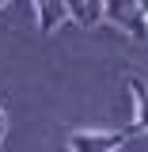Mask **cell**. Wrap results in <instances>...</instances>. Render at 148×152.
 <instances>
[{
  "label": "cell",
  "mask_w": 148,
  "mask_h": 152,
  "mask_svg": "<svg viewBox=\"0 0 148 152\" xmlns=\"http://www.w3.org/2000/svg\"><path fill=\"white\" fill-rule=\"evenodd\" d=\"M129 141V129H72L69 152H118Z\"/></svg>",
  "instance_id": "cell-1"
},
{
  "label": "cell",
  "mask_w": 148,
  "mask_h": 152,
  "mask_svg": "<svg viewBox=\"0 0 148 152\" xmlns=\"http://www.w3.org/2000/svg\"><path fill=\"white\" fill-rule=\"evenodd\" d=\"M129 91H133V107H137L129 137H137V133H148V84L141 76H129Z\"/></svg>",
  "instance_id": "cell-2"
},
{
  "label": "cell",
  "mask_w": 148,
  "mask_h": 152,
  "mask_svg": "<svg viewBox=\"0 0 148 152\" xmlns=\"http://www.w3.org/2000/svg\"><path fill=\"white\" fill-rule=\"evenodd\" d=\"M34 19H38V31H57L61 23H69V4H53V0H42L34 4Z\"/></svg>",
  "instance_id": "cell-3"
},
{
  "label": "cell",
  "mask_w": 148,
  "mask_h": 152,
  "mask_svg": "<svg viewBox=\"0 0 148 152\" xmlns=\"http://www.w3.org/2000/svg\"><path fill=\"white\" fill-rule=\"evenodd\" d=\"M69 19L80 27H95L106 19V4H69Z\"/></svg>",
  "instance_id": "cell-4"
},
{
  "label": "cell",
  "mask_w": 148,
  "mask_h": 152,
  "mask_svg": "<svg viewBox=\"0 0 148 152\" xmlns=\"http://www.w3.org/2000/svg\"><path fill=\"white\" fill-rule=\"evenodd\" d=\"M106 19H118L122 27H137V34H141V19H144V8H137V4H106Z\"/></svg>",
  "instance_id": "cell-5"
},
{
  "label": "cell",
  "mask_w": 148,
  "mask_h": 152,
  "mask_svg": "<svg viewBox=\"0 0 148 152\" xmlns=\"http://www.w3.org/2000/svg\"><path fill=\"white\" fill-rule=\"evenodd\" d=\"M4 133H8V114L0 110V141H4Z\"/></svg>",
  "instance_id": "cell-6"
},
{
  "label": "cell",
  "mask_w": 148,
  "mask_h": 152,
  "mask_svg": "<svg viewBox=\"0 0 148 152\" xmlns=\"http://www.w3.org/2000/svg\"><path fill=\"white\" fill-rule=\"evenodd\" d=\"M144 23H148V8H144Z\"/></svg>",
  "instance_id": "cell-7"
}]
</instances>
